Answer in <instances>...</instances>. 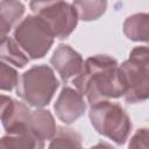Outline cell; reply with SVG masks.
Returning <instances> with one entry per match:
<instances>
[{
	"mask_svg": "<svg viewBox=\"0 0 149 149\" xmlns=\"http://www.w3.org/2000/svg\"><path fill=\"white\" fill-rule=\"evenodd\" d=\"M54 109L62 122L70 125L84 115L86 111V102L78 90L65 86L62 88L54 105Z\"/></svg>",
	"mask_w": 149,
	"mask_h": 149,
	"instance_id": "ba28073f",
	"label": "cell"
},
{
	"mask_svg": "<svg viewBox=\"0 0 149 149\" xmlns=\"http://www.w3.org/2000/svg\"><path fill=\"white\" fill-rule=\"evenodd\" d=\"M59 86L54 70L48 65H35L24 71L16 84V94L28 106H47Z\"/></svg>",
	"mask_w": 149,
	"mask_h": 149,
	"instance_id": "7a4b0ae2",
	"label": "cell"
},
{
	"mask_svg": "<svg viewBox=\"0 0 149 149\" xmlns=\"http://www.w3.org/2000/svg\"><path fill=\"white\" fill-rule=\"evenodd\" d=\"M30 9L48 23L56 38H66L77 27L78 14L64 0H30Z\"/></svg>",
	"mask_w": 149,
	"mask_h": 149,
	"instance_id": "8992f818",
	"label": "cell"
},
{
	"mask_svg": "<svg viewBox=\"0 0 149 149\" xmlns=\"http://www.w3.org/2000/svg\"><path fill=\"white\" fill-rule=\"evenodd\" d=\"M13 37L31 59L43 58L55 38L48 23L37 15H28L19 22Z\"/></svg>",
	"mask_w": 149,
	"mask_h": 149,
	"instance_id": "5b68a950",
	"label": "cell"
},
{
	"mask_svg": "<svg viewBox=\"0 0 149 149\" xmlns=\"http://www.w3.org/2000/svg\"><path fill=\"white\" fill-rule=\"evenodd\" d=\"M0 56L3 62L13 64L20 69L24 68L29 62V56L21 49L17 42L9 36L1 38Z\"/></svg>",
	"mask_w": 149,
	"mask_h": 149,
	"instance_id": "5bb4252c",
	"label": "cell"
},
{
	"mask_svg": "<svg viewBox=\"0 0 149 149\" xmlns=\"http://www.w3.org/2000/svg\"><path fill=\"white\" fill-rule=\"evenodd\" d=\"M49 148H80L81 136L74 129L57 127L55 136L50 140Z\"/></svg>",
	"mask_w": 149,
	"mask_h": 149,
	"instance_id": "2e32d148",
	"label": "cell"
},
{
	"mask_svg": "<svg viewBox=\"0 0 149 149\" xmlns=\"http://www.w3.org/2000/svg\"><path fill=\"white\" fill-rule=\"evenodd\" d=\"M126 84L123 99L136 104L149 99V47H136L120 65Z\"/></svg>",
	"mask_w": 149,
	"mask_h": 149,
	"instance_id": "277c9868",
	"label": "cell"
},
{
	"mask_svg": "<svg viewBox=\"0 0 149 149\" xmlns=\"http://www.w3.org/2000/svg\"><path fill=\"white\" fill-rule=\"evenodd\" d=\"M26 7L19 0H1L0 5V34L6 37L9 30L20 21Z\"/></svg>",
	"mask_w": 149,
	"mask_h": 149,
	"instance_id": "8fae6325",
	"label": "cell"
},
{
	"mask_svg": "<svg viewBox=\"0 0 149 149\" xmlns=\"http://www.w3.org/2000/svg\"><path fill=\"white\" fill-rule=\"evenodd\" d=\"M129 148H149V128H140L132 136Z\"/></svg>",
	"mask_w": 149,
	"mask_h": 149,
	"instance_id": "ac0fdd59",
	"label": "cell"
},
{
	"mask_svg": "<svg viewBox=\"0 0 149 149\" xmlns=\"http://www.w3.org/2000/svg\"><path fill=\"white\" fill-rule=\"evenodd\" d=\"M31 111L24 102L14 100L5 94L1 95V122L8 134L30 132L29 119Z\"/></svg>",
	"mask_w": 149,
	"mask_h": 149,
	"instance_id": "52a82bcc",
	"label": "cell"
},
{
	"mask_svg": "<svg viewBox=\"0 0 149 149\" xmlns=\"http://www.w3.org/2000/svg\"><path fill=\"white\" fill-rule=\"evenodd\" d=\"M76 88L86 95L90 105L123 97L126 84L118 61L108 55H95L84 62L83 70L73 78Z\"/></svg>",
	"mask_w": 149,
	"mask_h": 149,
	"instance_id": "6da1fadb",
	"label": "cell"
},
{
	"mask_svg": "<svg viewBox=\"0 0 149 149\" xmlns=\"http://www.w3.org/2000/svg\"><path fill=\"white\" fill-rule=\"evenodd\" d=\"M72 5L79 20L94 21L106 12L107 0H73Z\"/></svg>",
	"mask_w": 149,
	"mask_h": 149,
	"instance_id": "9a60e30c",
	"label": "cell"
},
{
	"mask_svg": "<svg viewBox=\"0 0 149 149\" xmlns=\"http://www.w3.org/2000/svg\"><path fill=\"white\" fill-rule=\"evenodd\" d=\"M19 81V74L15 69L6 63L0 64V88L2 91H12Z\"/></svg>",
	"mask_w": 149,
	"mask_h": 149,
	"instance_id": "e0dca14e",
	"label": "cell"
},
{
	"mask_svg": "<svg viewBox=\"0 0 149 149\" xmlns=\"http://www.w3.org/2000/svg\"><path fill=\"white\" fill-rule=\"evenodd\" d=\"M29 129L38 139L45 141L51 140L57 130L52 114L47 109L31 111L29 119Z\"/></svg>",
	"mask_w": 149,
	"mask_h": 149,
	"instance_id": "30bf717a",
	"label": "cell"
},
{
	"mask_svg": "<svg viewBox=\"0 0 149 149\" xmlns=\"http://www.w3.org/2000/svg\"><path fill=\"white\" fill-rule=\"evenodd\" d=\"M93 128L118 144H123L130 134L132 122L126 111L115 102L102 100L92 104L88 112Z\"/></svg>",
	"mask_w": 149,
	"mask_h": 149,
	"instance_id": "3957f363",
	"label": "cell"
},
{
	"mask_svg": "<svg viewBox=\"0 0 149 149\" xmlns=\"http://www.w3.org/2000/svg\"><path fill=\"white\" fill-rule=\"evenodd\" d=\"M44 141L38 139L31 132L20 134H8L0 140L1 149H41Z\"/></svg>",
	"mask_w": 149,
	"mask_h": 149,
	"instance_id": "4fadbf2b",
	"label": "cell"
},
{
	"mask_svg": "<svg viewBox=\"0 0 149 149\" xmlns=\"http://www.w3.org/2000/svg\"><path fill=\"white\" fill-rule=\"evenodd\" d=\"M122 30L132 41L149 43V13H136L128 16L123 22Z\"/></svg>",
	"mask_w": 149,
	"mask_h": 149,
	"instance_id": "7c38bea8",
	"label": "cell"
},
{
	"mask_svg": "<svg viewBox=\"0 0 149 149\" xmlns=\"http://www.w3.org/2000/svg\"><path fill=\"white\" fill-rule=\"evenodd\" d=\"M50 63L63 81H69L77 77L84 66L81 55L68 44H59L56 48L50 58Z\"/></svg>",
	"mask_w": 149,
	"mask_h": 149,
	"instance_id": "9c48e42d",
	"label": "cell"
}]
</instances>
